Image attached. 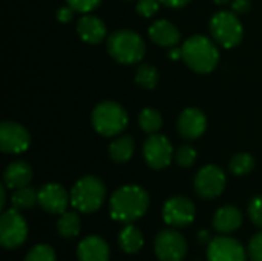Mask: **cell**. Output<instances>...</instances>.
<instances>
[{"label":"cell","instance_id":"6da1fadb","mask_svg":"<svg viewBox=\"0 0 262 261\" xmlns=\"http://www.w3.org/2000/svg\"><path fill=\"white\" fill-rule=\"evenodd\" d=\"M149 208L147 192L135 185L117 189L111 197V217L121 223H132L141 218Z\"/></svg>","mask_w":262,"mask_h":261},{"label":"cell","instance_id":"7a4b0ae2","mask_svg":"<svg viewBox=\"0 0 262 261\" xmlns=\"http://www.w3.org/2000/svg\"><path fill=\"white\" fill-rule=\"evenodd\" d=\"M181 49L186 63L200 74H207L213 71L218 65V48L212 40H209L204 35H193L187 38Z\"/></svg>","mask_w":262,"mask_h":261},{"label":"cell","instance_id":"3957f363","mask_svg":"<svg viewBox=\"0 0 262 261\" xmlns=\"http://www.w3.org/2000/svg\"><path fill=\"white\" fill-rule=\"evenodd\" d=\"M106 198V188L97 177L80 178L71 191V205L84 214H92L101 208Z\"/></svg>","mask_w":262,"mask_h":261},{"label":"cell","instance_id":"277c9868","mask_svg":"<svg viewBox=\"0 0 262 261\" xmlns=\"http://www.w3.org/2000/svg\"><path fill=\"white\" fill-rule=\"evenodd\" d=\"M107 51L117 62L132 65L144 57L146 45L137 32L121 29L111 34L107 38Z\"/></svg>","mask_w":262,"mask_h":261},{"label":"cell","instance_id":"5b68a950","mask_svg":"<svg viewBox=\"0 0 262 261\" xmlns=\"http://www.w3.org/2000/svg\"><path fill=\"white\" fill-rule=\"evenodd\" d=\"M92 125L98 134L104 137H114L123 132V129L127 126V114L118 103L103 102L97 105L92 112Z\"/></svg>","mask_w":262,"mask_h":261},{"label":"cell","instance_id":"8992f818","mask_svg":"<svg viewBox=\"0 0 262 261\" xmlns=\"http://www.w3.org/2000/svg\"><path fill=\"white\" fill-rule=\"evenodd\" d=\"M210 32L213 38L224 48L236 46L243 38V25L236 14L221 11L216 12L210 20Z\"/></svg>","mask_w":262,"mask_h":261},{"label":"cell","instance_id":"52a82bcc","mask_svg":"<svg viewBox=\"0 0 262 261\" xmlns=\"http://www.w3.org/2000/svg\"><path fill=\"white\" fill-rule=\"evenodd\" d=\"M28 237V225L18 209L11 208L0 217V243L6 249H15L25 243Z\"/></svg>","mask_w":262,"mask_h":261},{"label":"cell","instance_id":"ba28073f","mask_svg":"<svg viewBox=\"0 0 262 261\" xmlns=\"http://www.w3.org/2000/svg\"><path fill=\"white\" fill-rule=\"evenodd\" d=\"M155 254L160 261H183L187 254V242L178 231L164 229L155 238Z\"/></svg>","mask_w":262,"mask_h":261},{"label":"cell","instance_id":"9c48e42d","mask_svg":"<svg viewBox=\"0 0 262 261\" xmlns=\"http://www.w3.org/2000/svg\"><path fill=\"white\" fill-rule=\"evenodd\" d=\"M226 188V175L221 168L207 165L195 177V191L201 198L212 200L223 194Z\"/></svg>","mask_w":262,"mask_h":261},{"label":"cell","instance_id":"30bf717a","mask_svg":"<svg viewBox=\"0 0 262 261\" xmlns=\"http://www.w3.org/2000/svg\"><path fill=\"white\" fill-rule=\"evenodd\" d=\"M195 205L187 197H172L163 208V218L169 226L184 228L195 220Z\"/></svg>","mask_w":262,"mask_h":261},{"label":"cell","instance_id":"8fae6325","mask_svg":"<svg viewBox=\"0 0 262 261\" xmlns=\"http://www.w3.org/2000/svg\"><path fill=\"white\" fill-rule=\"evenodd\" d=\"M31 145L28 131L15 122H3L0 126V149L6 154L25 152Z\"/></svg>","mask_w":262,"mask_h":261},{"label":"cell","instance_id":"7c38bea8","mask_svg":"<svg viewBox=\"0 0 262 261\" xmlns=\"http://www.w3.org/2000/svg\"><path fill=\"white\" fill-rule=\"evenodd\" d=\"M144 160L154 169H164L172 162V145L164 135H150L143 148Z\"/></svg>","mask_w":262,"mask_h":261},{"label":"cell","instance_id":"4fadbf2b","mask_svg":"<svg viewBox=\"0 0 262 261\" xmlns=\"http://www.w3.org/2000/svg\"><path fill=\"white\" fill-rule=\"evenodd\" d=\"M209 261H246V249L243 245L230 237H216L207 248Z\"/></svg>","mask_w":262,"mask_h":261},{"label":"cell","instance_id":"5bb4252c","mask_svg":"<svg viewBox=\"0 0 262 261\" xmlns=\"http://www.w3.org/2000/svg\"><path fill=\"white\" fill-rule=\"evenodd\" d=\"M71 202V197L63 186L57 183H48L38 189V205L43 211L49 214L61 215L66 212V208Z\"/></svg>","mask_w":262,"mask_h":261},{"label":"cell","instance_id":"9a60e30c","mask_svg":"<svg viewBox=\"0 0 262 261\" xmlns=\"http://www.w3.org/2000/svg\"><path fill=\"white\" fill-rule=\"evenodd\" d=\"M206 115L196 108H187L181 112L178 118V131L184 138L195 140L200 138L206 131Z\"/></svg>","mask_w":262,"mask_h":261},{"label":"cell","instance_id":"2e32d148","mask_svg":"<svg viewBox=\"0 0 262 261\" xmlns=\"http://www.w3.org/2000/svg\"><path fill=\"white\" fill-rule=\"evenodd\" d=\"M77 255L80 261H109L111 251L107 243L97 235H89L83 238L77 248Z\"/></svg>","mask_w":262,"mask_h":261},{"label":"cell","instance_id":"e0dca14e","mask_svg":"<svg viewBox=\"0 0 262 261\" xmlns=\"http://www.w3.org/2000/svg\"><path fill=\"white\" fill-rule=\"evenodd\" d=\"M31 180H32V169L28 163H25L21 160L12 162L3 174L5 186L9 189L25 188L29 185Z\"/></svg>","mask_w":262,"mask_h":261},{"label":"cell","instance_id":"ac0fdd59","mask_svg":"<svg viewBox=\"0 0 262 261\" xmlns=\"http://www.w3.org/2000/svg\"><path fill=\"white\" fill-rule=\"evenodd\" d=\"M243 225V214L235 206H223L213 217V228L221 234H232Z\"/></svg>","mask_w":262,"mask_h":261},{"label":"cell","instance_id":"d6986e66","mask_svg":"<svg viewBox=\"0 0 262 261\" xmlns=\"http://www.w3.org/2000/svg\"><path fill=\"white\" fill-rule=\"evenodd\" d=\"M77 31L84 42L92 45L100 43L106 37V26L95 15H83L77 23Z\"/></svg>","mask_w":262,"mask_h":261},{"label":"cell","instance_id":"ffe728a7","mask_svg":"<svg viewBox=\"0 0 262 261\" xmlns=\"http://www.w3.org/2000/svg\"><path fill=\"white\" fill-rule=\"evenodd\" d=\"M149 37L160 46H175L180 42V31L167 20H157L149 28Z\"/></svg>","mask_w":262,"mask_h":261},{"label":"cell","instance_id":"44dd1931","mask_svg":"<svg viewBox=\"0 0 262 261\" xmlns=\"http://www.w3.org/2000/svg\"><path fill=\"white\" fill-rule=\"evenodd\" d=\"M118 243H120V248L126 252V254H137L143 245H144V238H143V234L138 228L129 225L126 226L120 235H118Z\"/></svg>","mask_w":262,"mask_h":261},{"label":"cell","instance_id":"7402d4cb","mask_svg":"<svg viewBox=\"0 0 262 261\" xmlns=\"http://www.w3.org/2000/svg\"><path fill=\"white\" fill-rule=\"evenodd\" d=\"M134 149H135V143H134L132 137L123 135V137H118L117 140H114L111 143L109 155L117 163H126L132 158Z\"/></svg>","mask_w":262,"mask_h":261},{"label":"cell","instance_id":"603a6c76","mask_svg":"<svg viewBox=\"0 0 262 261\" xmlns=\"http://www.w3.org/2000/svg\"><path fill=\"white\" fill-rule=\"evenodd\" d=\"M81 222L75 212H63L57 222V231L63 238H74L80 234Z\"/></svg>","mask_w":262,"mask_h":261},{"label":"cell","instance_id":"cb8c5ba5","mask_svg":"<svg viewBox=\"0 0 262 261\" xmlns=\"http://www.w3.org/2000/svg\"><path fill=\"white\" fill-rule=\"evenodd\" d=\"M38 203V191L31 186L20 188L12 195V206L15 209H31Z\"/></svg>","mask_w":262,"mask_h":261},{"label":"cell","instance_id":"d4e9b609","mask_svg":"<svg viewBox=\"0 0 262 261\" xmlns=\"http://www.w3.org/2000/svg\"><path fill=\"white\" fill-rule=\"evenodd\" d=\"M138 122H140V126L144 132L147 134H155L157 131H160L161 128V123H163V118L160 115V112L154 108H146L140 112V117H138Z\"/></svg>","mask_w":262,"mask_h":261},{"label":"cell","instance_id":"484cf974","mask_svg":"<svg viewBox=\"0 0 262 261\" xmlns=\"http://www.w3.org/2000/svg\"><path fill=\"white\" fill-rule=\"evenodd\" d=\"M137 83L144 88V89H154L158 83V71L155 66L152 65H147V63H143L138 66V71H137Z\"/></svg>","mask_w":262,"mask_h":261},{"label":"cell","instance_id":"4316f807","mask_svg":"<svg viewBox=\"0 0 262 261\" xmlns=\"http://www.w3.org/2000/svg\"><path fill=\"white\" fill-rule=\"evenodd\" d=\"M255 168V160L250 154H236L230 160V171L235 175H247Z\"/></svg>","mask_w":262,"mask_h":261},{"label":"cell","instance_id":"83f0119b","mask_svg":"<svg viewBox=\"0 0 262 261\" xmlns=\"http://www.w3.org/2000/svg\"><path fill=\"white\" fill-rule=\"evenodd\" d=\"M23 261H57V258H55V252L51 246L37 245L26 254Z\"/></svg>","mask_w":262,"mask_h":261},{"label":"cell","instance_id":"f1b7e54d","mask_svg":"<svg viewBox=\"0 0 262 261\" xmlns=\"http://www.w3.org/2000/svg\"><path fill=\"white\" fill-rule=\"evenodd\" d=\"M175 158H177V162H178L180 166L189 168V166H192V165L195 163V160H196V151H195L192 146H189V145L180 146V148L177 149Z\"/></svg>","mask_w":262,"mask_h":261},{"label":"cell","instance_id":"f546056e","mask_svg":"<svg viewBox=\"0 0 262 261\" xmlns=\"http://www.w3.org/2000/svg\"><path fill=\"white\" fill-rule=\"evenodd\" d=\"M160 8V0H138L137 12L143 17H152Z\"/></svg>","mask_w":262,"mask_h":261},{"label":"cell","instance_id":"4dcf8cb0","mask_svg":"<svg viewBox=\"0 0 262 261\" xmlns=\"http://www.w3.org/2000/svg\"><path fill=\"white\" fill-rule=\"evenodd\" d=\"M247 254L252 261H262V232L256 234L250 243H249V249Z\"/></svg>","mask_w":262,"mask_h":261},{"label":"cell","instance_id":"1f68e13d","mask_svg":"<svg viewBox=\"0 0 262 261\" xmlns=\"http://www.w3.org/2000/svg\"><path fill=\"white\" fill-rule=\"evenodd\" d=\"M249 217L250 220L262 228V197H255L249 205Z\"/></svg>","mask_w":262,"mask_h":261},{"label":"cell","instance_id":"d6a6232c","mask_svg":"<svg viewBox=\"0 0 262 261\" xmlns=\"http://www.w3.org/2000/svg\"><path fill=\"white\" fill-rule=\"evenodd\" d=\"M66 2L78 12H89L94 8H97L101 0H66Z\"/></svg>","mask_w":262,"mask_h":261},{"label":"cell","instance_id":"836d02e7","mask_svg":"<svg viewBox=\"0 0 262 261\" xmlns=\"http://www.w3.org/2000/svg\"><path fill=\"white\" fill-rule=\"evenodd\" d=\"M74 8L69 5V6H63V8H60L58 11H57V18L61 22V23H68V22H71V18L74 17Z\"/></svg>","mask_w":262,"mask_h":261},{"label":"cell","instance_id":"e575fe53","mask_svg":"<svg viewBox=\"0 0 262 261\" xmlns=\"http://www.w3.org/2000/svg\"><path fill=\"white\" fill-rule=\"evenodd\" d=\"M250 9V0H233L232 11L235 14H246Z\"/></svg>","mask_w":262,"mask_h":261},{"label":"cell","instance_id":"d590c367","mask_svg":"<svg viewBox=\"0 0 262 261\" xmlns=\"http://www.w3.org/2000/svg\"><path fill=\"white\" fill-rule=\"evenodd\" d=\"M163 5L169 6V8H181L184 5H187L190 0H160Z\"/></svg>","mask_w":262,"mask_h":261},{"label":"cell","instance_id":"8d00e7d4","mask_svg":"<svg viewBox=\"0 0 262 261\" xmlns=\"http://www.w3.org/2000/svg\"><path fill=\"white\" fill-rule=\"evenodd\" d=\"M169 57H170V58H173V60L181 58V57H183V49H178V48L170 49V51H169Z\"/></svg>","mask_w":262,"mask_h":261},{"label":"cell","instance_id":"74e56055","mask_svg":"<svg viewBox=\"0 0 262 261\" xmlns=\"http://www.w3.org/2000/svg\"><path fill=\"white\" fill-rule=\"evenodd\" d=\"M198 240H200L201 243H209V240H210L209 232H207V231H201V232L198 234Z\"/></svg>","mask_w":262,"mask_h":261},{"label":"cell","instance_id":"f35d334b","mask_svg":"<svg viewBox=\"0 0 262 261\" xmlns=\"http://www.w3.org/2000/svg\"><path fill=\"white\" fill-rule=\"evenodd\" d=\"M5 202H6V192H5V186L0 188V209L5 208Z\"/></svg>","mask_w":262,"mask_h":261},{"label":"cell","instance_id":"ab89813d","mask_svg":"<svg viewBox=\"0 0 262 261\" xmlns=\"http://www.w3.org/2000/svg\"><path fill=\"white\" fill-rule=\"evenodd\" d=\"M215 3H220V5H226V3H229L230 0H213Z\"/></svg>","mask_w":262,"mask_h":261}]
</instances>
